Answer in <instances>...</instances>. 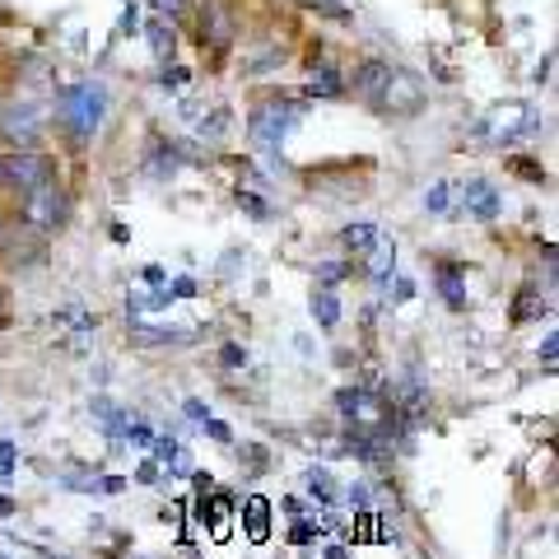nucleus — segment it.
Wrapping results in <instances>:
<instances>
[{
	"mask_svg": "<svg viewBox=\"0 0 559 559\" xmlns=\"http://www.w3.org/2000/svg\"><path fill=\"white\" fill-rule=\"evenodd\" d=\"M242 513H248V532L252 536H266V522H271V503L266 499H248V509Z\"/></svg>",
	"mask_w": 559,
	"mask_h": 559,
	"instance_id": "393cba45",
	"label": "nucleus"
},
{
	"mask_svg": "<svg viewBox=\"0 0 559 559\" xmlns=\"http://www.w3.org/2000/svg\"><path fill=\"white\" fill-rule=\"evenodd\" d=\"M299 117H304V103H294V98H261L252 117H248V135H252V145L257 150H271L280 154V145L289 140V131L299 127Z\"/></svg>",
	"mask_w": 559,
	"mask_h": 559,
	"instance_id": "f03ea898",
	"label": "nucleus"
},
{
	"mask_svg": "<svg viewBox=\"0 0 559 559\" xmlns=\"http://www.w3.org/2000/svg\"><path fill=\"white\" fill-rule=\"evenodd\" d=\"M135 480H140V485H159V480H164V466L154 462V457H145V462H140V471H135Z\"/></svg>",
	"mask_w": 559,
	"mask_h": 559,
	"instance_id": "f704fd0d",
	"label": "nucleus"
},
{
	"mask_svg": "<svg viewBox=\"0 0 559 559\" xmlns=\"http://www.w3.org/2000/svg\"><path fill=\"white\" fill-rule=\"evenodd\" d=\"M145 33H150L154 57H159V61L168 66V61H173V47H178V38H173V28H168L164 20H150V24H145Z\"/></svg>",
	"mask_w": 559,
	"mask_h": 559,
	"instance_id": "412c9836",
	"label": "nucleus"
},
{
	"mask_svg": "<svg viewBox=\"0 0 559 559\" xmlns=\"http://www.w3.org/2000/svg\"><path fill=\"white\" fill-rule=\"evenodd\" d=\"M238 205L248 210L252 219H271V215H275V210H271L266 201H261V197H252V191H238Z\"/></svg>",
	"mask_w": 559,
	"mask_h": 559,
	"instance_id": "c756f323",
	"label": "nucleus"
},
{
	"mask_svg": "<svg viewBox=\"0 0 559 559\" xmlns=\"http://www.w3.org/2000/svg\"><path fill=\"white\" fill-rule=\"evenodd\" d=\"M378 238V224H369V219H359V224H345L341 229V252L345 257H364V248Z\"/></svg>",
	"mask_w": 559,
	"mask_h": 559,
	"instance_id": "6ab92c4d",
	"label": "nucleus"
},
{
	"mask_svg": "<svg viewBox=\"0 0 559 559\" xmlns=\"http://www.w3.org/2000/svg\"><path fill=\"white\" fill-rule=\"evenodd\" d=\"M425 80L411 75V70H396L392 66V80H388V90L378 94V108L382 112H392V117H415L419 108H425Z\"/></svg>",
	"mask_w": 559,
	"mask_h": 559,
	"instance_id": "0eeeda50",
	"label": "nucleus"
},
{
	"mask_svg": "<svg viewBox=\"0 0 559 559\" xmlns=\"http://www.w3.org/2000/svg\"><path fill=\"white\" fill-rule=\"evenodd\" d=\"M280 509H285L289 518H304V513H308V503H304V499H294V495H289L285 503H280Z\"/></svg>",
	"mask_w": 559,
	"mask_h": 559,
	"instance_id": "c03bdc74",
	"label": "nucleus"
},
{
	"mask_svg": "<svg viewBox=\"0 0 559 559\" xmlns=\"http://www.w3.org/2000/svg\"><path fill=\"white\" fill-rule=\"evenodd\" d=\"M229 33H234L229 28V14H224L215 0H205V5H201V43L224 51V47H229Z\"/></svg>",
	"mask_w": 559,
	"mask_h": 559,
	"instance_id": "f8f14e48",
	"label": "nucleus"
},
{
	"mask_svg": "<svg viewBox=\"0 0 559 559\" xmlns=\"http://www.w3.org/2000/svg\"><path fill=\"white\" fill-rule=\"evenodd\" d=\"M0 178H5L10 187H20V191H33V187H43V182L57 178V164H51L43 150L24 145V150H14V154L0 159Z\"/></svg>",
	"mask_w": 559,
	"mask_h": 559,
	"instance_id": "423d86ee",
	"label": "nucleus"
},
{
	"mask_svg": "<svg viewBox=\"0 0 559 559\" xmlns=\"http://www.w3.org/2000/svg\"><path fill=\"white\" fill-rule=\"evenodd\" d=\"M345 499H349V509H355V513L373 509V503H369V499H373V485H369V480H355V485L345 489Z\"/></svg>",
	"mask_w": 559,
	"mask_h": 559,
	"instance_id": "c85d7f7f",
	"label": "nucleus"
},
{
	"mask_svg": "<svg viewBox=\"0 0 559 559\" xmlns=\"http://www.w3.org/2000/svg\"><path fill=\"white\" fill-rule=\"evenodd\" d=\"M0 559H5V555H0Z\"/></svg>",
	"mask_w": 559,
	"mask_h": 559,
	"instance_id": "603ef678",
	"label": "nucleus"
},
{
	"mask_svg": "<svg viewBox=\"0 0 559 559\" xmlns=\"http://www.w3.org/2000/svg\"><path fill=\"white\" fill-rule=\"evenodd\" d=\"M201 425H205V433H210V439H215V443H234V429H229V425H224V419H215V415H205V419H201Z\"/></svg>",
	"mask_w": 559,
	"mask_h": 559,
	"instance_id": "72a5a7b5",
	"label": "nucleus"
},
{
	"mask_svg": "<svg viewBox=\"0 0 559 559\" xmlns=\"http://www.w3.org/2000/svg\"><path fill=\"white\" fill-rule=\"evenodd\" d=\"M294 349H299L304 359H312V336H304V331H299V336H294Z\"/></svg>",
	"mask_w": 559,
	"mask_h": 559,
	"instance_id": "de8ad7c7",
	"label": "nucleus"
},
{
	"mask_svg": "<svg viewBox=\"0 0 559 559\" xmlns=\"http://www.w3.org/2000/svg\"><path fill=\"white\" fill-rule=\"evenodd\" d=\"M326 536V522H318V518H294L289 522V546H312V540H322Z\"/></svg>",
	"mask_w": 559,
	"mask_h": 559,
	"instance_id": "aec40b11",
	"label": "nucleus"
},
{
	"mask_svg": "<svg viewBox=\"0 0 559 559\" xmlns=\"http://www.w3.org/2000/svg\"><path fill=\"white\" fill-rule=\"evenodd\" d=\"M173 299H197V294H201V285H197V275H178V280H173Z\"/></svg>",
	"mask_w": 559,
	"mask_h": 559,
	"instance_id": "473e14b6",
	"label": "nucleus"
},
{
	"mask_svg": "<svg viewBox=\"0 0 559 559\" xmlns=\"http://www.w3.org/2000/svg\"><path fill=\"white\" fill-rule=\"evenodd\" d=\"M178 452H182V439H178V433H154V443H150V457L159 462V466H168L173 457H178Z\"/></svg>",
	"mask_w": 559,
	"mask_h": 559,
	"instance_id": "5701e85b",
	"label": "nucleus"
},
{
	"mask_svg": "<svg viewBox=\"0 0 559 559\" xmlns=\"http://www.w3.org/2000/svg\"><path fill=\"white\" fill-rule=\"evenodd\" d=\"M14 513H20V503H14L10 495H0V518H14Z\"/></svg>",
	"mask_w": 559,
	"mask_h": 559,
	"instance_id": "09e8293b",
	"label": "nucleus"
},
{
	"mask_svg": "<svg viewBox=\"0 0 559 559\" xmlns=\"http://www.w3.org/2000/svg\"><path fill=\"white\" fill-rule=\"evenodd\" d=\"M121 489H127V480H121V476H103L98 480V495H121Z\"/></svg>",
	"mask_w": 559,
	"mask_h": 559,
	"instance_id": "79ce46f5",
	"label": "nucleus"
},
{
	"mask_svg": "<svg viewBox=\"0 0 559 559\" xmlns=\"http://www.w3.org/2000/svg\"><path fill=\"white\" fill-rule=\"evenodd\" d=\"M90 411L103 419V433H108V439H127V425H131V415L121 411L112 396H103V392H98V396L90 401Z\"/></svg>",
	"mask_w": 559,
	"mask_h": 559,
	"instance_id": "4468645a",
	"label": "nucleus"
},
{
	"mask_svg": "<svg viewBox=\"0 0 559 559\" xmlns=\"http://www.w3.org/2000/svg\"><path fill=\"white\" fill-rule=\"evenodd\" d=\"M135 28H140V10L127 5V14H121V33H135Z\"/></svg>",
	"mask_w": 559,
	"mask_h": 559,
	"instance_id": "37998d69",
	"label": "nucleus"
},
{
	"mask_svg": "<svg viewBox=\"0 0 559 559\" xmlns=\"http://www.w3.org/2000/svg\"><path fill=\"white\" fill-rule=\"evenodd\" d=\"M140 280H145V289H164L168 285V271L164 266H145V271H140Z\"/></svg>",
	"mask_w": 559,
	"mask_h": 559,
	"instance_id": "4c0bfd02",
	"label": "nucleus"
},
{
	"mask_svg": "<svg viewBox=\"0 0 559 559\" xmlns=\"http://www.w3.org/2000/svg\"><path fill=\"white\" fill-rule=\"evenodd\" d=\"M0 326H10V312H5V294H0Z\"/></svg>",
	"mask_w": 559,
	"mask_h": 559,
	"instance_id": "8fccbe9b",
	"label": "nucleus"
},
{
	"mask_svg": "<svg viewBox=\"0 0 559 559\" xmlns=\"http://www.w3.org/2000/svg\"><path fill=\"white\" fill-rule=\"evenodd\" d=\"M182 415H187V419H205L210 406H205V401H197V396H187V401H182Z\"/></svg>",
	"mask_w": 559,
	"mask_h": 559,
	"instance_id": "ea45409f",
	"label": "nucleus"
},
{
	"mask_svg": "<svg viewBox=\"0 0 559 559\" xmlns=\"http://www.w3.org/2000/svg\"><path fill=\"white\" fill-rule=\"evenodd\" d=\"M28 197V205H24V219L33 224V229H61V224L70 219V197H66V187L51 178V182H43V187H33V191H24Z\"/></svg>",
	"mask_w": 559,
	"mask_h": 559,
	"instance_id": "20e7f679",
	"label": "nucleus"
},
{
	"mask_svg": "<svg viewBox=\"0 0 559 559\" xmlns=\"http://www.w3.org/2000/svg\"><path fill=\"white\" fill-rule=\"evenodd\" d=\"M187 476H191V485H197L201 495H210V489H215V476H210V471H187Z\"/></svg>",
	"mask_w": 559,
	"mask_h": 559,
	"instance_id": "a19ab883",
	"label": "nucleus"
},
{
	"mask_svg": "<svg viewBox=\"0 0 559 559\" xmlns=\"http://www.w3.org/2000/svg\"><path fill=\"white\" fill-rule=\"evenodd\" d=\"M448 197H452V182H433L425 191V210L429 215H448Z\"/></svg>",
	"mask_w": 559,
	"mask_h": 559,
	"instance_id": "bb28decb",
	"label": "nucleus"
},
{
	"mask_svg": "<svg viewBox=\"0 0 559 559\" xmlns=\"http://www.w3.org/2000/svg\"><path fill=\"white\" fill-rule=\"evenodd\" d=\"M43 127H47V103H38V98H14V103H5L0 108V131H5L14 145H33V140L43 135Z\"/></svg>",
	"mask_w": 559,
	"mask_h": 559,
	"instance_id": "39448f33",
	"label": "nucleus"
},
{
	"mask_svg": "<svg viewBox=\"0 0 559 559\" xmlns=\"http://www.w3.org/2000/svg\"><path fill=\"white\" fill-rule=\"evenodd\" d=\"M229 121H234V112L229 108H215V112H201V121H197V135L201 140H224V135H229Z\"/></svg>",
	"mask_w": 559,
	"mask_h": 559,
	"instance_id": "4be33fe9",
	"label": "nucleus"
},
{
	"mask_svg": "<svg viewBox=\"0 0 559 559\" xmlns=\"http://www.w3.org/2000/svg\"><path fill=\"white\" fill-rule=\"evenodd\" d=\"M164 84H173V90H182V84H187V70H164Z\"/></svg>",
	"mask_w": 559,
	"mask_h": 559,
	"instance_id": "49530a36",
	"label": "nucleus"
},
{
	"mask_svg": "<svg viewBox=\"0 0 559 559\" xmlns=\"http://www.w3.org/2000/svg\"><path fill=\"white\" fill-rule=\"evenodd\" d=\"M433 289L443 294V304H448V312H466L471 308V294H466V280H462V271L452 266V261H439V271H433Z\"/></svg>",
	"mask_w": 559,
	"mask_h": 559,
	"instance_id": "9b49d317",
	"label": "nucleus"
},
{
	"mask_svg": "<svg viewBox=\"0 0 559 559\" xmlns=\"http://www.w3.org/2000/svg\"><path fill=\"white\" fill-rule=\"evenodd\" d=\"M275 66H285V51H261V61H248L242 70H248V75H261V70H275Z\"/></svg>",
	"mask_w": 559,
	"mask_h": 559,
	"instance_id": "7c9ffc66",
	"label": "nucleus"
},
{
	"mask_svg": "<svg viewBox=\"0 0 559 559\" xmlns=\"http://www.w3.org/2000/svg\"><path fill=\"white\" fill-rule=\"evenodd\" d=\"M462 205H466V215L471 219H499V210H503V197H499V187L489 182V178H466L462 182Z\"/></svg>",
	"mask_w": 559,
	"mask_h": 559,
	"instance_id": "6e6552de",
	"label": "nucleus"
},
{
	"mask_svg": "<svg viewBox=\"0 0 559 559\" xmlns=\"http://www.w3.org/2000/svg\"><path fill=\"white\" fill-rule=\"evenodd\" d=\"M513 168H518V178H527V182H550V173L536 159H513Z\"/></svg>",
	"mask_w": 559,
	"mask_h": 559,
	"instance_id": "2f4dec72",
	"label": "nucleus"
},
{
	"mask_svg": "<svg viewBox=\"0 0 559 559\" xmlns=\"http://www.w3.org/2000/svg\"><path fill=\"white\" fill-rule=\"evenodd\" d=\"M308 98H345V80H341V70H336V66H318V70H312Z\"/></svg>",
	"mask_w": 559,
	"mask_h": 559,
	"instance_id": "a211bd4d",
	"label": "nucleus"
},
{
	"mask_svg": "<svg viewBox=\"0 0 559 559\" xmlns=\"http://www.w3.org/2000/svg\"><path fill=\"white\" fill-rule=\"evenodd\" d=\"M518 135H536V112L527 108V103H495L476 127L480 145H509V140H518Z\"/></svg>",
	"mask_w": 559,
	"mask_h": 559,
	"instance_id": "7ed1b4c3",
	"label": "nucleus"
},
{
	"mask_svg": "<svg viewBox=\"0 0 559 559\" xmlns=\"http://www.w3.org/2000/svg\"><path fill=\"white\" fill-rule=\"evenodd\" d=\"M392 280H396L392 304H406V299H415V280H411V275H392Z\"/></svg>",
	"mask_w": 559,
	"mask_h": 559,
	"instance_id": "c9c22d12",
	"label": "nucleus"
},
{
	"mask_svg": "<svg viewBox=\"0 0 559 559\" xmlns=\"http://www.w3.org/2000/svg\"><path fill=\"white\" fill-rule=\"evenodd\" d=\"M322 559H349V546H341V540H331V546L322 550Z\"/></svg>",
	"mask_w": 559,
	"mask_h": 559,
	"instance_id": "a18cd8bd",
	"label": "nucleus"
},
{
	"mask_svg": "<svg viewBox=\"0 0 559 559\" xmlns=\"http://www.w3.org/2000/svg\"><path fill=\"white\" fill-rule=\"evenodd\" d=\"M252 355H248V345H238V341H224L219 345V369H248Z\"/></svg>",
	"mask_w": 559,
	"mask_h": 559,
	"instance_id": "b1692460",
	"label": "nucleus"
},
{
	"mask_svg": "<svg viewBox=\"0 0 559 559\" xmlns=\"http://www.w3.org/2000/svg\"><path fill=\"white\" fill-rule=\"evenodd\" d=\"M182 168V150L178 145H159L145 159V178H154V182H164V178H173V173Z\"/></svg>",
	"mask_w": 559,
	"mask_h": 559,
	"instance_id": "f3484780",
	"label": "nucleus"
},
{
	"mask_svg": "<svg viewBox=\"0 0 559 559\" xmlns=\"http://www.w3.org/2000/svg\"><path fill=\"white\" fill-rule=\"evenodd\" d=\"M555 349H559V336H555V331H546V341H540V349H536V355H540V364H546V369L555 364Z\"/></svg>",
	"mask_w": 559,
	"mask_h": 559,
	"instance_id": "58836bf2",
	"label": "nucleus"
},
{
	"mask_svg": "<svg viewBox=\"0 0 559 559\" xmlns=\"http://www.w3.org/2000/svg\"><path fill=\"white\" fill-rule=\"evenodd\" d=\"M308 312H312V322H318L322 331H336L341 326V299H336V289H312V299H308Z\"/></svg>",
	"mask_w": 559,
	"mask_h": 559,
	"instance_id": "dca6fc26",
	"label": "nucleus"
},
{
	"mask_svg": "<svg viewBox=\"0 0 559 559\" xmlns=\"http://www.w3.org/2000/svg\"><path fill=\"white\" fill-rule=\"evenodd\" d=\"M108 117V90L103 84H70V90L57 98V121L75 135V140H94V131Z\"/></svg>",
	"mask_w": 559,
	"mask_h": 559,
	"instance_id": "f257e3e1",
	"label": "nucleus"
},
{
	"mask_svg": "<svg viewBox=\"0 0 559 559\" xmlns=\"http://www.w3.org/2000/svg\"><path fill=\"white\" fill-rule=\"evenodd\" d=\"M294 5H304V10H318V14H331V20H349V10H345V0H294Z\"/></svg>",
	"mask_w": 559,
	"mask_h": 559,
	"instance_id": "cd10ccee",
	"label": "nucleus"
},
{
	"mask_svg": "<svg viewBox=\"0 0 559 559\" xmlns=\"http://www.w3.org/2000/svg\"><path fill=\"white\" fill-rule=\"evenodd\" d=\"M0 480H14V443H0Z\"/></svg>",
	"mask_w": 559,
	"mask_h": 559,
	"instance_id": "e433bc0d",
	"label": "nucleus"
},
{
	"mask_svg": "<svg viewBox=\"0 0 559 559\" xmlns=\"http://www.w3.org/2000/svg\"><path fill=\"white\" fill-rule=\"evenodd\" d=\"M388 80H392V66H388V61H364V66L355 70V94H364V98L378 103V94L388 90Z\"/></svg>",
	"mask_w": 559,
	"mask_h": 559,
	"instance_id": "2eb2a0df",
	"label": "nucleus"
},
{
	"mask_svg": "<svg viewBox=\"0 0 559 559\" xmlns=\"http://www.w3.org/2000/svg\"><path fill=\"white\" fill-rule=\"evenodd\" d=\"M392 271H396V238L378 234L369 248H364V275H369L373 285H388Z\"/></svg>",
	"mask_w": 559,
	"mask_h": 559,
	"instance_id": "9d476101",
	"label": "nucleus"
},
{
	"mask_svg": "<svg viewBox=\"0 0 559 559\" xmlns=\"http://www.w3.org/2000/svg\"><path fill=\"white\" fill-rule=\"evenodd\" d=\"M550 312H555V299H550V294H540L536 285H522V289L513 294L509 322H513V326H532V322H546Z\"/></svg>",
	"mask_w": 559,
	"mask_h": 559,
	"instance_id": "1a4fd4ad",
	"label": "nucleus"
},
{
	"mask_svg": "<svg viewBox=\"0 0 559 559\" xmlns=\"http://www.w3.org/2000/svg\"><path fill=\"white\" fill-rule=\"evenodd\" d=\"M304 485H308V495L318 499V509H336L341 485H336V476H331L326 466H308V471H304Z\"/></svg>",
	"mask_w": 559,
	"mask_h": 559,
	"instance_id": "ddd939ff",
	"label": "nucleus"
},
{
	"mask_svg": "<svg viewBox=\"0 0 559 559\" xmlns=\"http://www.w3.org/2000/svg\"><path fill=\"white\" fill-rule=\"evenodd\" d=\"M0 242H5V215H0Z\"/></svg>",
	"mask_w": 559,
	"mask_h": 559,
	"instance_id": "3c124183",
	"label": "nucleus"
},
{
	"mask_svg": "<svg viewBox=\"0 0 559 559\" xmlns=\"http://www.w3.org/2000/svg\"><path fill=\"white\" fill-rule=\"evenodd\" d=\"M312 275H318L322 289H336L341 280L349 275V266H345V261H318V271H312Z\"/></svg>",
	"mask_w": 559,
	"mask_h": 559,
	"instance_id": "a878e982",
	"label": "nucleus"
}]
</instances>
